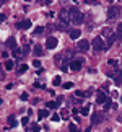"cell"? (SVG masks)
Returning <instances> with one entry per match:
<instances>
[{
    "label": "cell",
    "mask_w": 122,
    "mask_h": 132,
    "mask_svg": "<svg viewBox=\"0 0 122 132\" xmlns=\"http://www.w3.org/2000/svg\"><path fill=\"white\" fill-rule=\"evenodd\" d=\"M57 44H59V41H57V38H54V36H49L46 39V47L47 49H55Z\"/></svg>",
    "instance_id": "cell-5"
},
{
    "label": "cell",
    "mask_w": 122,
    "mask_h": 132,
    "mask_svg": "<svg viewBox=\"0 0 122 132\" xmlns=\"http://www.w3.org/2000/svg\"><path fill=\"white\" fill-rule=\"evenodd\" d=\"M91 46H93L94 52H99V51H104V49H106V44H104V41H103V38H99V36L93 39Z\"/></svg>",
    "instance_id": "cell-2"
},
{
    "label": "cell",
    "mask_w": 122,
    "mask_h": 132,
    "mask_svg": "<svg viewBox=\"0 0 122 132\" xmlns=\"http://www.w3.org/2000/svg\"><path fill=\"white\" fill-rule=\"evenodd\" d=\"M106 101H108V96H106V93L104 91H96V103L98 104H104Z\"/></svg>",
    "instance_id": "cell-7"
},
{
    "label": "cell",
    "mask_w": 122,
    "mask_h": 132,
    "mask_svg": "<svg viewBox=\"0 0 122 132\" xmlns=\"http://www.w3.org/2000/svg\"><path fill=\"white\" fill-rule=\"evenodd\" d=\"M47 116H49V111L47 109H39L38 111V119L39 121H42L44 118H47Z\"/></svg>",
    "instance_id": "cell-14"
},
{
    "label": "cell",
    "mask_w": 122,
    "mask_h": 132,
    "mask_svg": "<svg viewBox=\"0 0 122 132\" xmlns=\"http://www.w3.org/2000/svg\"><path fill=\"white\" fill-rule=\"evenodd\" d=\"M119 122H122V118H119Z\"/></svg>",
    "instance_id": "cell-40"
},
{
    "label": "cell",
    "mask_w": 122,
    "mask_h": 132,
    "mask_svg": "<svg viewBox=\"0 0 122 132\" xmlns=\"http://www.w3.org/2000/svg\"><path fill=\"white\" fill-rule=\"evenodd\" d=\"M52 85H54V87H59V85H62V80H60V77H54Z\"/></svg>",
    "instance_id": "cell-23"
},
{
    "label": "cell",
    "mask_w": 122,
    "mask_h": 132,
    "mask_svg": "<svg viewBox=\"0 0 122 132\" xmlns=\"http://www.w3.org/2000/svg\"><path fill=\"white\" fill-rule=\"evenodd\" d=\"M2 103H3V101H2V98H0V106H2Z\"/></svg>",
    "instance_id": "cell-39"
},
{
    "label": "cell",
    "mask_w": 122,
    "mask_h": 132,
    "mask_svg": "<svg viewBox=\"0 0 122 132\" xmlns=\"http://www.w3.org/2000/svg\"><path fill=\"white\" fill-rule=\"evenodd\" d=\"M3 21H5V15L0 13V23H3Z\"/></svg>",
    "instance_id": "cell-37"
},
{
    "label": "cell",
    "mask_w": 122,
    "mask_h": 132,
    "mask_svg": "<svg viewBox=\"0 0 122 132\" xmlns=\"http://www.w3.org/2000/svg\"><path fill=\"white\" fill-rule=\"evenodd\" d=\"M68 34H70V38H72V39H78L81 31H80V29H68Z\"/></svg>",
    "instance_id": "cell-12"
},
{
    "label": "cell",
    "mask_w": 122,
    "mask_h": 132,
    "mask_svg": "<svg viewBox=\"0 0 122 132\" xmlns=\"http://www.w3.org/2000/svg\"><path fill=\"white\" fill-rule=\"evenodd\" d=\"M68 132H80V130H78V127L75 124H70L68 126Z\"/></svg>",
    "instance_id": "cell-25"
},
{
    "label": "cell",
    "mask_w": 122,
    "mask_h": 132,
    "mask_svg": "<svg viewBox=\"0 0 122 132\" xmlns=\"http://www.w3.org/2000/svg\"><path fill=\"white\" fill-rule=\"evenodd\" d=\"M78 49L83 51V52H85V51H88L90 49V43L86 41V39H81V41H78Z\"/></svg>",
    "instance_id": "cell-9"
},
{
    "label": "cell",
    "mask_w": 122,
    "mask_h": 132,
    "mask_svg": "<svg viewBox=\"0 0 122 132\" xmlns=\"http://www.w3.org/2000/svg\"><path fill=\"white\" fill-rule=\"evenodd\" d=\"M109 108H112V103H111V101L108 100V101H106V103H104V109H106V111H108Z\"/></svg>",
    "instance_id": "cell-32"
},
{
    "label": "cell",
    "mask_w": 122,
    "mask_h": 132,
    "mask_svg": "<svg viewBox=\"0 0 122 132\" xmlns=\"http://www.w3.org/2000/svg\"><path fill=\"white\" fill-rule=\"evenodd\" d=\"M16 28L18 29H29V28H31V20H23V21H18L16 23Z\"/></svg>",
    "instance_id": "cell-8"
},
{
    "label": "cell",
    "mask_w": 122,
    "mask_h": 132,
    "mask_svg": "<svg viewBox=\"0 0 122 132\" xmlns=\"http://www.w3.org/2000/svg\"><path fill=\"white\" fill-rule=\"evenodd\" d=\"M117 36H119V38H122V23H119V24H117Z\"/></svg>",
    "instance_id": "cell-28"
},
{
    "label": "cell",
    "mask_w": 122,
    "mask_h": 132,
    "mask_svg": "<svg viewBox=\"0 0 122 132\" xmlns=\"http://www.w3.org/2000/svg\"><path fill=\"white\" fill-rule=\"evenodd\" d=\"M59 23L65 24V26L70 23V13L67 12V10H62V12H60V15H59Z\"/></svg>",
    "instance_id": "cell-3"
},
{
    "label": "cell",
    "mask_w": 122,
    "mask_h": 132,
    "mask_svg": "<svg viewBox=\"0 0 122 132\" xmlns=\"http://www.w3.org/2000/svg\"><path fill=\"white\" fill-rule=\"evenodd\" d=\"M68 116H70V113H68V109H62V113H60V118L62 119H68Z\"/></svg>",
    "instance_id": "cell-22"
},
{
    "label": "cell",
    "mask_w": 122,
    "mask_h": 132,
    "mask_svg": "<svg viewBox=\"0 0 122 132\" xmlns=\"http://www.w3.org/2000/svg\"><path fill=\"white\" fill-rule=\"evenodd\" d=\"M33 65H34V67H38V69H39V67H41V62H39V60L36 59V60H33Z\"/></svg>",
    "instance_id": "cell-35"
},
{
    "label": "cell",
    "mask_w": 122,
    "mask_h": 132,
    "mask_svg": "<svg viewBox=\"0 0 122 132\" xmlns=\"http://www.w3.org/2000/svg\"><path fill=\"white\" fill-rule=\"evenodd\" d=\"M80 114L81 116H88L90 114V106H83V108L80 109Z\"/></svg>",
    "instance_id": "cell-19"
},
{
    "label": "cell",
    "mask_w": 122,
    "mask_h": 132,
    "mask_svg": "<svg viewBox=\"0 0 122 132\" xmlns=\"http://www.w3.org/2000/svg\"><path fill=\"white\" fill-rule=\"evenodd\" d=\"M12 54H13V57H23V51L21 49H20V47H15L13 51H12Z\"/></svg>",
    "instance_id": "cell-16"
},
{
    "label": "cell",
    "mask_w": 122,
    "mask_h": 132,
    "mask_svg": "<svg viewBox=\"0 0 122 132\" xmlns=\"http://www.w3.org/2000/svg\"><path fill=\"white\" fill-rule=\"evenodd\" d=\"M29 52V46H24V49H23V55H26Z\"/></svg>",
    "instance_id": "cell-36"
},
{
    "label": "cell",
    "mask_w": 122,
    "mask_h": 132,
    "mask_svg": "<svg viewBox=\"0 0 122 132\" xmlns=\"http://www.w3.org/2000/svg\"><path fill=\"white\" fill-rule=\"evenodd\" d=\"M20 98H21L23 101H26V100L29 98V95H28V93H21V96H20Z\"/></svg>",
    "instance_id": "cell-34"
},
{
    "label": "cell",
    "mask_w": 122,
    "mask_h": 132,
    "mask_svg": "<svg viewBox=\"0 0 122 132\" xmlns=\"http://www.w3.org/2000/svg\"><path fill=\"white\" fill-rule=\"evenodd\" d=\"M7 47L15 49V47H16V39H15V38H8L7 39Z\"/></svg>",
    "instance_id": "cell-15"
},
{
    "label": "cell",
    "mask_w": 122,
    "mask_h": 132,
    "mask_svg": "<svg viewBox=\"0 0 122 132\" xmlns=\"http://www.w3.org/2000/svg\"><path fill=\"white\" fill-rule=\"evenodd\" d=\"M75 95H77L78 98H83V96H85V93H83V91H81V90H78V91H75Z\"/></svg>",
    "instance_id": "cell-33"
},
{
    "label": "cell",
    "mask_w": 122,
    "mask_h": 132,
    "mask_svg": "<svg viewBox=\"0 0 122 132\" xmlns=\"http://www.w3.org/2000/svg\"><path fill=\"white\" fill-rule=\"evenodd\" d=\"M104 121V114L103 113H93V116H91V124H101Z\"/></svg>",
    "instance_id": "cell-6"
},
{
    "label": "cell",
    "mask_w": 122,
    "mask_h": 132,
    "mask_svg": "<svg viewBox=\"0 0 122 132\" xmlns=\"http://www.w3.org/2000/svg\"><path fill=\"white\" fill-rule=\"evenodd\" d=\"M42 31H44V26H38L36 29H34V34H41Z\"/></svg>",
    "instance_id": "cell-30"
},
{
    "label": "cell",
    "mask_w": 122,
    "mask_h": 132,
    "mask_svg": "<svg viewBox=\"0 0 122 132\" xmlns=\"http://www.w3.org/2000/svg\"><path fill=\"white\" fill-rule=\"evenodd\" d=\"M59 106V103H55V101H47L46 103V108H49V109H55Z\"/></svg>",
    "instance_id": "cell-17"
},
{
    "label": "cell",
    "mask_w": 122,
    "mask_h": 132,
    "mask_svg": "<svg viewBox=\"0 0 122 132\" xmlns=\"http://www.w3.org/2000/svg\"><path fill=\"white\" fill-rule=\"evenodd\" d=\"M50 119H52L54 122H59V121L62 119V118H60V114H57V113H55V114H52V118H50Z\"/></svg>",
    "instance_id": "cell-26"
},
{
    "label": "cell",
    "mask_w": 122,
    "mask_h": 132,
    "mask_svg": "<svg viewBox=\"0 0 122 132\" xmlns=\"http://www.w3.org/2000/svg\"><path fill=\"white\" fill-rule=\"evenodd\" d=\"M13 60H5V70H12L13 69Z\"/></svg>",
    "instance_id": "cell-20"
},
{
    "label": "cell",
    "mask_w": 122,
    "mask_h": 132,
    "mask_svg": "<svg viewBox=\"0 0 122 132\" xmlns=\"http://www.w3.org/2000/svg\"><path fill=\"white\" fill-rule=\"evenodd\" d=\"M104 132H112V130H111V129H108V130H104Z\"/></svg>",
    "instance_id": "cell-38"
},
{
    "label": "cell",
    "mask_w": 122,
    "mask_h": 132,
    "mask_svg": "<svg viewBox=\"0 0 122 132\" xmlns=\"http://www.w3.org/2000/svg\"><path fill=\"white\" fill-rule=\"evenodd\" d=\"M18 122H16V119H15V116H8V126L10 127H15Z\"/></svg>",
    "instance_id": "cell-18"
},
{
    "label": "cell",
    "mask_w": 122,
    "mask_h": 132,
    "mask_svg": "<svg viewBox=\"0 0 122 132\" xmlns=\"http://www.w3.org/2000/svg\"><path fill=\"white\" fill-rule=\"evenodd\" d=\"M80 69H81V60H73V62H70V70L77 72Z\"/></svg>",
    "instance_id": "cell-10"
},
{
    "label": "cell",
    "mask_w": 122,
    "mask_h": 132,
    "mask_svg": "<svg viewBox=\"0 0 122 132\" xmlns=\"http://www.w3.org/2000/svg\"><path fill=\"white\" fill-rule=\"evenodd\" d=\"M68 13H70V21H72L73 24H81V23H83L85 16H83V13L78 12L77 8H70Z\"/></svg>",
    "instance_id": "cell-1"
},
{
    "label": "cell",
    "mask_w": 122,
    "mask_h": 132,
    "mask_svg": "<svg viewBox=\"0 0 122 132\" xmlns=\"http://www.w3.org/2000/svg\"><path fill=\"white\" fill-rule=\"evenodd\" d=\"M119 15H120V8H119V7H111V8L108 10V18H109V20L117 18Z\"/></svg>",
    "instance_id": "cell-4"
},
{
    "label": "cell",
    "mask_w": 122,
    "mask_h": 132,
    "mask_svg": "<svg viewBox=\"0 0 122 132\" xmlns=\"http://www.w3.org/2000/svg\"><path fill=\"white\" fill-rule=\"evenodd\" d=\"M31 130H33V132H39V130H41L39 124H38V122H33V124H31Z\"/></svg>",
    "instance_id": "cell-24"
},
{
    "label": "cell",
    "mask_w": 122,
    "mask_h": 132,
    "mask_svg": "<svg viewBox=\"0 0 122 132\" xmlns=\"http://www.w3.org/2000/svg\"><path fill=\"white\" fill-rule=\"evenodd\" d=\"M21 124H23V126H28V124H29V118H26V116H24V118H21Z\"/></svg>",
    "instance_id": "cell-31"
},
{
    "label": "cell",
    "mask_w": 122,
    "mask_h": 132,
    "mask_svg": "<svg viewBox=\"0 0 122 132\" xmlns=\"http://www.w3.org/2000/svg\"><path fill=\"white\" fill-rule=\"evenodd\" d=\"M57 29H59V31H67V26L62 24V23H57Z\"/></svg>",
    "instance_id": "cell-27"
},
{
    "label": "cell",
    "mask_w": 122,
    "mask_h": 132,
    "mask_svg": "<svg viewBox=\"0 0 122 132\" xmlns=\"http://www.w3.org/2000/svg\"><path fill=\"white\" fill-rule=\"evenodd\" d=\"M33 52H34V55H38V57H41L44 52H42V46L41 44H36L34 46V49H33Z\"/></svg>",
    "instance_id": "cell-13"
},
{
    "label": "cell",
    "mask_w": 122,
    "mask_h": 132,
    "mask_svg": "<svg viewBox=\"0 0 122 132\" xmlns=\"http://www.w3.org/2000/svg\"><path fill=\"white\" fill-rule=\"evenodd\" d=\"M117 38H119L117 34H111V36H109V39H108V43H106V49L112 47V44L116 43V39H117Z\"/></svg>",
    "instance_id": "cell-11"
},
{
    "label": "cell",
    "mask_w": 122,
    "mask_h": 132,
    "mask_svg": "<svg viewBox=\"0 0 122 132\" xmlns=\"http://www.w3.org/2000/svg\"><path fill=\"white\" fill-rule=\"evenodd\" d=\"M26 70H28V65H26V64L20 65V67H18V75H21V73H24V72H26Z\"/></svg>",
    "instance_id": "cell-21"
},
{
    "label": "cell",
    "mask_w": 122,
    "mask_h": 132,
    "mask_svg": "<svg viewBox=\"0 0 122 132\" xmlns=\"http://www.w3.org/2000/svg\"><path fill=\"white\" fill-rule=\"evenodd\" d=\"M64 88H65V90H70V88H73V83H72V82H67V83H64Z\"/></svg>",
    "instance_id": "cell-29"
}]
</instances>
